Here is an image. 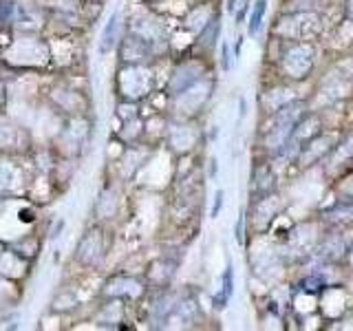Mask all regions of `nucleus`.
Wrapping results in <instances>:
<instances>
[{
    "mask_svg": "<svg viewBox=\"0 0 353 331\" xmlns=\"http://www.w3.org/2000/svg\"><path fill=\"white\" fill-rule=\"evenodd\" d=\"M303 108H305L303 102H290L274 113V124L268 132V137H265V150L270 154H281L285 150L298 126V121L305 115Z\"/></svg>",
    "mask_w": 353,
    "mask_h": 331,
    "instance_id": "f257e3e1",
    "label": "nucleus"
},
{
    "mask_svg": "<svg viewBox=\"0 0 353 331\" xmlns=\"http://www.w3.org/2000/svg\"><path fill=\"white\" fill-rule=\"evenodd\" d=\"M279 66L283 75L287 80H294V82H301L307 80L312 75L314 66H316V49L314 44L309 40H298V42H290L287 49L283 51Z\"/></svg>",
    "mask_w": 353,
    "mask_h": 331,
    "instance_id": "f03ea898",
    "label": "nucleus"
},
{
    "mask_svg": "<svg viewBox=\"0 0 353 331\" xmlns=\"http://www.w3.org/2000/svg\"><path fill=\"white\" fill-rule=\"evenodd\" d=\"M274 33L276 36H281L283 40H290V42H298V40L312 42L320 33V16L312 14V11L287 14L276 22Z\"/></svg>",
    "mask_w": 353,
    "mask_h": 331,
    "instance_id": "7ed1b4c3",
    "label": "nucleus"
},
{
    "mask_svg": "<svg viewBox=\"0 0 353 331\" xmlns=\"http://www.w3.org/2000/svg\"><path fill=\"white\" fill-rule=\"evenodd\" d=\"M334 148H336L334 137H331V135H320V132H318V135L314 139H309L303 146V150L298 152V161H301V166H314V163H318L320 159L325 157V154H329Z\"/></svg>",
    "mask_w": 353,
    "mask_h": 331,
    "instance_id": "20e7f679",
    "label": "nucleus"
},
{
    "mask_svg": "<svg viewBox=\"0 0 353 331\" xmlns=\"http://www.w3.org/2000/svg\"><path fill=\"white\" fill-rule=\"evenodd\" d=\"M199 80H201V64H199V62H194V64H183L181 69H176L174 75H172L170 93L172 95H181L185 88H190Z\"/></svg>",
    "mask_w": 353,
    "mask_h": 331,
    "instance_id": "39448f33",
    "label": "nucleus"
},
{
    "mask_svg": "<svg viewBox=\"0 0 353 331\" xmlns=\"http://www.w3.org/2000/svg\"><path fill=\"white\" fill-rule=\"evenodd\" d=\"M232 294H234V270H232V265H228L223 270V276H221V292L214 296V307L225 309L230 305Z\"/></svg>",
    "mask_w": 353,
    "mask_h": 331,
    "instance_id": "423d86ee",
    "label": "nucleus"
},
{
    "mask_svg": "<svg viewBox=\"0 0 353 331\" xmlns=\"http://www.w3.org/2000/svg\"><path fill=\"white\" fill-rule=\"evenodd\" d=\"M265 11H268V0H256L254 7H252L250 22H248V33H250V36H259V31L263 27Z\"/></svg>",
    "mask_w": 353,
    "mask_h": 331,
    "instance_id": "0eeeda50",
    "label": "nucleus"
},
{
    "mask_svg": "<svg viewBox=\"0 0 353 331\" xmlns=\"http://www.w3.org/2000/svg\"><path fill=\"white\" fill-rule=\"evenodd\" d=\"M353 157V137H349L347 141L338 143V146L331 150V166H338V161H347Z\"/></svg>",
    "mask_w": 353,
    "mask_h": 331,
    "instance_id": "6e6552de",
    "label": "nucleus"
},
{
    "mask_svg": "<svg viewBox=\"0 0 353 331\" xmlns=\"http://www.w3.org/2000/svg\"><path fill=\"white\" fill-rule=\"evenodd\" d=\"M117 29V16H113V20H110V25L106 27L104 31V44H102V49H108L110 44H113V33Z\"/></svg>",
    "mask_w": 353,
    "mask_h": 331,
    "instance_id": "1a4fd4ad",
    "label": "nucleus"
},
{
    "mask_svg": "<svg viewBox=\"0 0 353 331\" xmlns=\"http://www.w3.org/2000/svg\"><path fill=\"white\" fill-rule=\"evenodd\" d=\"M243 232H245V214H241L239 221H236V228H234V237H236V243L243 245Z\"/></svg>",
    "mask_w": 353,
    "mask_h": 331,
    "instance_id": "9d476101",
    "label": "nucleus"
},
{
    "mask_svg": "<svg viewBox=\"0 0 353 331\" xmlns=\"http://www.w3.org/2000/svg\"><path fill=\"white\" fill-rule=\"evenodd\" d=\"M221 208H223V190H216V197H214V205H212V212H210V217L216 219Z\"/></svg>",
    "mask_w": 353,
    "mask_h": 331,
    "instance_id": "9b49d317",
    "label": "nucleus"
},
{
    "mask_svg": "<svg viewBox=\"0 0 353 331\" xmlns=\"http://www.w3.org/2000/svg\"><path fill=\"white\" fill-rule=\"evenodd\" d=\"M250 3H248V0H241V3H239V14H236V25H241V22L243 20H245V14H248V7Z\"/></svg>",
    "mask_w": 353,
    "mask_h": 331,
    "instance_id": "f8f14e48",
    "label": "nucleus"
},
{
    "mask_svg": "<svg viewBox=\"0 0 353 331\" xmlns=\"http://www.w3.org/2000/svg\"><path fill=\"white\" fill-rule=\"evenodd\" d=\"M221 62H223V69L230 71V44L223 42V58H221Z\"/></svg>",
    "mask_w": 353,
    "mask_h": 331,
    "instance_id": "ddd939ff",
    "label": "nucleus"
},
{
    "mask_svg": "<svg viewBox=\"0 0 353 331\" xmlns=\"http://www.w3.org/2000/svg\"><path fill=\"white\" fill-rule=\"evenodd\" d=\"M345 11H347V18L353 22V0H347V5H345Z\"/></svg>",
    "mask_w": 353,
    "mask_h": 331,
    "instance_id": "4468645a",
    "label": "nucleus"
},
{
    "mask_svg": "<svg viewBox=\"0 0 353 331\" xmlns=\"http://www.w3.org/2000/svg\"><path fill=\"white\" fill-rule=\"evenodd\" d=\"M351 263H353V248H351Z\"/></svg>",
    "mask_w": 353,
    "mask_h": 331,
    "instance_id": "2eb2a0df",
    "label": "nucleus"
}]
</instances>
